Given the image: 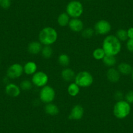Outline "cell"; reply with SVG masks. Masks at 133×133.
<instances>
[{"instance_id": "6da1fadb", "label": "cell", "mask_w": 133, "mask_h": 133, "mask_svg": "<svg viewBox=\"0 0 133 133\" xmlns=\"http://www.w3.org/2000/svg\"><path fill=\"white\" fill-rule=\"evenodd\" d=\"M102 48L106 55L116 56L121 52V41L115 35H108L103 41Z\"/></svg>"}, {"instance_id": "7a4b0ae2", "label": "cell", "mask_w": 133, "mask_h": 133, "mask_svg": "<svg viewBox=\"0 0 133 133\" xmlns=\"http://www.w3.org/2000/svg\"><path fill=\"white\" fill-rule=\"evenodd\" d=\"M58 34L52 27H45L41 30L39 34V41L43 45L50 46L57 41Z\"/></svg>"}, {"instance_id": "3957f363", "label": "cell", "mask_w": 133, "mask_h": 133, "mask_svg": "<svg viewBox=\"0 0 133 133\" xmlns=\"http://www.w3.org/2000/svg\"><path fill=\"white\" fill-rule=\"evenodd\" d=\"M130 105L126 101H118L115 104L113 108V113L115 117L117 119H125L130 112Z\"/></svg>"}, {"instance_id": "277c9868", "label": "cell", "mask_w": 133, "mask_h": 133, "mask_svg": "<svg viewBox=\"0 0 133 133\" xmlns=\"http://www.w3.org/2000/svg\"><path fill=\"white\" fill-rule=\"evenodd\" d=\"M66 12L72 18H78L84 12V7L79 1L73 0L67 4L66 7Z\"/></svg>"}, {"instance_id": "5b68a950", "label": "cell", "mask_w": 133, "mask_h": 133, "mask_svg": "<svg viewBox=\"0 0 133 133\" xmlns=\"http://www.w3.org/2000/svg\"><path fill=\"white\" fill-rule=\"evenodd\" d=\"M75 82L80 88H88L93 84V75L88 71H80L75 76Z\"/></svg>"}, {"instance_id": "8992f818", "label": "cell", "mask_w": 133, "mask_h": 133, "mask_svg": "<svg viewBox=\"0 0 133 133\" xmlns=\"http://www.w3.org/2000/svg\"><path fill=\"white\" fill-rule=\"evenodd\" d=\"M56 97V91L52 87L45 85L41 88L39 93V98L43 103L45 104L53 102Z\"/></svg>"}, {"instance_id": "52a82bcc", "label": "cell", "mask_w": 133, "mask_h": 133, "mask_svg": "<svg viewBox=\"0 0 133 133\" xmlns=\"http://www.w3.org/2000/svg\"><path fill=\"white\" fill-rule=\"evenodd\" d=\"M48 82V76L43 71H37L32 76V84L38 88H43L46 85Z\"/></svg>"}, {"instance_id": "ba28073f", "label": "cell", "mask_w": 133, "mask_h": 133, "mask_svg": "<svg viewBox=\"0 0 133 133\" xmlns=\"http://www.w3.org/2000/svg\"><path fill=\"white\" fill-rule=\"evenodd\" d=\"M110 23L106 20H100L95 24L94 31L97 34L101 35H107L111 31Z\"/></svg>"}, {"instance_id": "9c48e42d", "label": "cell", "mask_w": 133, "mask_h": 133, "mask_svg": "<svg viewBox=\"0 0 133 133\" xmlns=\"http://www.w3.org/2000/svg\"><path fill=\"white\" fill-rule=\"evenodd\" d=\"M24 67L20 63H14L9 66L7 71V77L11 79H16L22 75Z\"/></svg>"}, {"instance_id": "30bf717a", "label": "cell", "mask_w": 133, "mask_h": 133, "mask_svg": "<svg viewBox=\"0 0 133 133\" xmlns=\"http://www.w3.org/2000/svg\"><path fill=\"white\" fill-rule=\"evenodd\" d=\"M84 114V108L80 104L75 105L71 109L69 116V119L71 120H80Z\"/></svg>"}, {"instance_id": "8fae6325", "label": "cell", "mask_w": 133, "mask_h": 133, "mask_svg": "<svg viewBox=\"0 0 133 133\" xmlns=\"http://www.w3.org/2000/svg\"><path fill=\"white\" fill-rule=\"evenodd\" d=\"M69 27L72 31L79 33L84 29V22L79 18H72L69 23Z\"/></svg>"}, {"instance_id": "7c38bea8", "label": "cell", "mask_w": 133, "mask_h": 133, "mask_svg": "<svg viewBox=\"0 0 133 133\" xmlns=\"http://www.w3.org/2000/svg\"><path fill=\"white\" fill-rule=\"evenodd\" d=\"M121 74L118 70L114 67L108 69L107 72V78L108 81L111 83H117L120 80Z\"/></svg>"}, {"instance_id": "4fadbf2b", "label": "cell", "mask_w": 133, "mask_h": 133, "mask_svg": "<svg viewBox=\"0 0 133 133\" xmlns=\"http://www.w3.org/2000/svg\"><path fill=\"white\" fill-rule=\"evenodd\" d=\"M5 93L11 97H17L20 94V88L16 84L10 83L6 85Z\"/></svg>"}, {"instance_id": "5bb4252c", "label": "cell", "mask_w": 133, "mask_h": 133, "mask_svg": "<svg viewBox=\"0 0 133 133\" xmlns=\"http://www.w3.org/2000/svg\"><path fill=\"white\" fill-rule=\"evenodd\" d=\"M43 44L39 41H33L28 46V51L29 54L36 55L41 52Z\"/></svg>"}, {"instance_id": "9a60e30c", "label": "cell", "mask_w": 133, "mask_h": 133, "mask_svg": "<svg viewBox=\"0 0 133 133\" xmlns=\"http://www.w3.org/2000/svg\"><path fill=\"white\" fill-rule=\"evenodd\" d=\"M61 76L64 81L70 82L72 80H75L76 75H75V72L73 70L66 67V68L63 69V71H61Z\"/></svg>"}, {"instance_id": "2e32d148", "label": "cell", "mask_w": 133, "mask_h": 133, "mask_svg": "<svg viewBox=\"0 0 133 133\" xmlns=\"http://www.w3.org/2000/svg\"><path fill=\"white\" fill-rule=\"evenodd\" d=\"M24 67V72L28 75H33L37 72V65L33 61H28L23 66Z\"/></svg>"}, {"instance_id": "e0dca14e", "label": "cell", "mask_w": 133, "mask_h": 133, "mask_svg": "<svg viewBox=\"0 0 133 133\" xmlns=\"http://www.w3.org/2000/svg\"><path fill=\"white\" fill-rule=\"evenodd\" d=\"M44 111L46 114L52 116H57L59 112L58 107L52 103L46 104V106L44 107Z\"/></svg>"}, {"instance_id": "ac0fdd59", "label": "cell", "mask_w": 133, "mask_h": 133, "mask_svg": "<svg viewBox=\"0 0 133 133\" xmlns=\"http://www.w3.org/2000/svg\"><path fill=\"white\" fill-rule=\"evenodd\" d=\"M117 70L120 74H122L124 75H128L132 73V68L131 65L127 63H121L119 64L117 66Z\"/></svg>"}, {"instance_id": "d6986e66", "label": "cell", "mask_w": 133, "mask_h": 133, "mask_svg": "<svg viewBox=\"0 0 133 133\" xmlns=\"http://www.w3.org/2000/svg\"><path fill=\"white\" fill-rule=\"evenodd\" d=\"M70 21V16L66 12L61 13L57 17V23L61 27H65L69 25Z\"/></svg>"}, {"instance_id": "ffe728a7", "label": "cell", "mask_w": 133, "mask_h": 133, "mask_svg": "<svg viewBox=\"0 0 133 133\" xmlns=\"http://www.w3.org/2000/svg\"><path fill=\"white\" fill-rule=\"evenodd\" d=\"M103 62L105 66H107L108 68H111L113 67L117 63V59H116V57L113 56H108L106 55L103 59Z\"/></svg>"}, {"instance_id": "44dd1931", "label": "cell", "mask_w": 133, "mask_h": 133, "mask_svg": "<svg viewBox=\"0 0 133 133\" xmlns=\"http://www.w3.org/2000/svg\"><path fill=\"white\" fill-rule=\"evenodd\" d=\"M69 95L71 97H76L80 93V87L75 82L71 83L67 88Z\"/></svg>"}, {"instance_id": "7402d4cb", "label": "cell", "mask_w": 133, "mask_h": 133, "mask_svg": "<svg viewBox=\"0 0 133 133\" xmlns=\"http://www.w3.org/2000/svg\"><path fill=\"white\" fill-rule=\"evenodd\" d=\"M58 63L61 66L66 67L70 63V58L66 54H61L58 57Z\"/></svg>"}, {"instance_id": "603a6c76", "label": "cell", "mask_w": 133, "mask_h": 133, "mask_svg": "<svg viewBox=\"0 0 133 133\" xmlns=\"http://www.w3.org/2000/svg\"><path fill=\"white\" fill-rule=\"evenodd\" d=\"M53 54V49L50 46H44L42 48L41 55L44 58H50Z\"/></svg>"}, {"instance_id": "cb8c5ba5", "label": "cell", "mask_w": 133, "mask_h": 133, "mask_svg": "<svg viewBox=\"0 0 133 133\" xmlns=\"http://www.w3.org/2000/svg\"><path fill=\"white\" fill-rule=\"evenodd\" d=\"M105 56L106 54L103 48H97L93 52V57L96 60H102Z\"/></svg>"}, {"instance_id": "d4e9b609", "label": "cell", "mask_w": 133, "mask_h": 133, "mask_svg": "<svg viewBox=\"0 0 133 133\" xmlns=\"http://www.w3.org/2000/svg\"><path fill=\"white\" fill-rule=\"evenodd\" d=\"M116 37L120 41H126L129 39L127 35V31L124 29H119L116 32Z\"/></svg>"}, {"instance_id": "484cf974", "label": "cell", "mask_w": 133, "mask_h": 133, "mask_svg": "<svg viewBox=\"0 0 133 133\" xmlns=\"http://www.w3.org/2000/svg\"><path fill=\"white\" fill-rule=\"evenodd\" d=\"M20 89L24 91L30 90L33 88V84H32L31 81H30V80H24L22 81V82L20 83Z\"/></svg>"}, {"instance_id": "4316f807", "label": "cell", "mask_w": 133, "mask_h": 133, "mask_svg": "<svg viewBox=\"0 0 133 133\" xmlns=\"http://www.w3.org/2000/svg\"><path fill=\"white\" fill-rule=\"evenodd\" d=\"M94 29H93L91 28H88L84 29L82 31V36L85 39H89L92 37L94 34Z\"/></svg>"}, {"instance_id": "83f0119b", "label": "cell", "mask_w": 133, "mask_h": 133, "mask_svg": "<svg viewBox=\"0 0 133 133\" xmlns=\"http://www.w3.org/2000/svg\"><path fill=\"white\" fill-rule=\"evenodd\" d=\"M11 5V0H0V7L4 9H7Z\"/></svg>"}, {"instance_id": "f1b7e54d", "label": "cell", "mask_w": 133, "mask_h": 133, "mask_svg": "<svg viewBox=\"0 0 133 133\" xmlns=\"http://www.w3.org/2000/svg\"><path fill=\"white\" fill-rule=\"evenodd\" d=\"M125 101L129 104H133V90H130L125 95Z\"/></svg>"}, {"instance_id": "f546056e", "label": "cell", "mask_w": 133, "mask_h": 133, "mask_svg": "<svg viewBox=\"0 0 133 133\" xmlns=\"http://www.w3.org/2000/svg\"><path fill=\"white\" fill-rule=\"evenodd\" d=\"M126 46L128 50L133 53V39H128Z\"/></svg>"}, {"instance_id": "4dcf8cb0", "label": "cell", "mask_w": 133, "mask_h": 133, "mask_svg": "<svg viewBox=\"0 0 133 133\" xmlns=\"http://www.w3.org/2000/svg\"><path fill=\"white\" fill-rule=\"evenodd\" d=\"M129 39H133V28H130L127 30Z\"/></svg>"}, {"instance_id": "1f68e13d", "label": "cell", "mask_w": 133, "mask_h": 133, "mask_svg": "<svg viewBox=\"0 0 133 133\" xmlns=\"http://www.w3.org/2000/svg\"><path fill=\"white\" fill-rule=\"evenodd\" d=\"M123 97V95L122 92L121 91H117L115 94V97H116V99L119 100V101H121L122 100Z\"/></svg>"}, {"instance_id": "d6a6232c", "label": "cell", "mask_w": 133, "mask_h": 133, "mask_svg": "<svg viewBox=\"0 0 133 133\" xmlns=\"http://www.w3.org/2000/svg\"><path fill=\"white\" fill-rule=\"evenodd\" d=\"M132 80H133V69H132Z\"/></svg>"}]
</instances>
